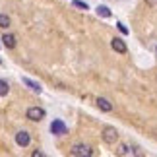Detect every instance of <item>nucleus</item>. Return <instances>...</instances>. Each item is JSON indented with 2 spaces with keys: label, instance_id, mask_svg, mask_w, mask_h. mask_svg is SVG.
Listing matches in <instances>:
<instances>
[{
  "label": "nucleus",
  "instance_id": "nucleus-1",
  "mask_svg": "<svg viewBox=\"0 0 157 157\" xmlns=\"http://www.w3.org/2000/svg\"><path fill=\"white\" fill-rule=\"evenodd\" d=\"M72 155H76V157H89V155H93V149L86 146V144H76L74 147H72Z\"/></svg>",
  "mask_w": 157,
  "mask_h": 157
},
{
  "label": "nucleus",
  "instance_id": "nucleus-2",
  "mask_svg": "<svg viewBox=\"0 0 157 157\" xmlns=\"http://www.w3.org/2000/svg\"><path fill=\"white\" fill-rule=\"evenodd\" d=\"M103 140L107 144H117V140H118V130L114 128V126H105V128H103Z\"/></svg>",
  "mask_w": 157,
  "mask_h": 157
},
{
  "label": "nucleus",
  "instance_id": "nucleus-3",
  "mask_svg": "<svg viewBox=\"0 0 157 157\" xmlns=\"http://www.w3.org/2000/svg\"><path fill=\"white\" fill-rule=\"evenodd\" d=\"M25 117H27L29 120H35V122H39V120L45 118V109H41V107H29L27 113H25Z\"/></svg>",
  "mask_w": 157,
  "mask_h": 157
},
{
  "label": "nucleus",
  "instance_id": "nucleus-4",
  "mask_svg": "<svg viewBox=\"0 0 157 157\" xmlns=\"http://www.w3.org/2000/svg\"><path fill=\"white\" fill-rule=\"evenodd\" d=\"M51 132H52V134H56V136H64L66 132H68V128H66V124L60 118H54L52 124H51Z\"/></svg>",
  "mask_w": 157,
  "mask_h": 157
},
{
  "label": "nucleus",
  "instance_id": "nucleus-5",
  "mask_svg": "<svg viewBox=\"0 0 157 157\" xmlns=\"http://www.w3.org/2000/svg\"><path fill=\"white\" fill-rule=\"evenodd\" d=\"M29 142H31V136H29V132H25V130H20L16 134V144L20 147H27L29 146Z\"/></svg>",
  "mask_w": 157,
  "mask_h": 157
},
{
  "label": "nucleus",
  "instance_id": "nucleus-6",
  "mask_svg": "<svg viewBox=\"0 0 157 157\" xmlns=\"http://www.w3.org/2000/svg\"><path fill=\"white\" fill-rule=\"evenodd\" d=\"M111 47H113V51H117V52H120V54L126 52V43H124L122 39H118V37H114V39L111 41Z\"/></svg>",
  "mask_w": 157,
  "mask_h": 157
},
{
  "label": "nucleus",
  "instance_id": "nucleus-7",
  "mask_svg": "<svg viewBox=\"0 0 157 157\" xmlns=\"http://www.w3.org/2000/svg\"><path fill=\"white\" fill-rule=\"evenodd\" d=\"M97 107H99L103 113H111V111H113L111 101H107V99H103V97H99V99H97Z\"/></svg>",
  "mask_w": 157,
  "mask_h": 157
},
{
  "label": "nucleus",
  "instance_id": "nucleus-8",
  "mask_svg": "<svg viewBox=\"0 0 157 157\" xmlns=\"http://www.w3.org/2000/svg\"><path fill=\"white\" fill-rule=\"evenodd\" d=\"M117 153L118 155H136L138 151H136V147H130V146H126V144H122V146L118 147Z\"/></svg>",
  "mask_w": 157,
  "mask_h": 157
},
{
  "label": "nucleus",
  "instance_id": "nucleus-9",
  "mask_svg": "<svg viewBox=\"0 0 157 157\" xmlns=\"http://www.w3.org/2000/svg\"><path fill=\"white\" fill-rule=\"evenodd\" d=\"M2 43H4L6 49H14V47H16V37H14V35H8V33H6L4 37H2Z\"/></svg>",
  "mask_w": 157,
  "mask_h": 157
},
{
  "label": "nucleus",
  "instance_id": "nucleus-10",
  "mask_svg": "<svg viewBox=\"0 0 157 157\" xmlns=\"http://www.w3.org/2000/svg\"><path fill=\"white\" fill-rule=\"evenodd\" d=\"M23 83H25L27 87H31L33 91H37V93H41V86L37 82H33V80H29V78H23Z\"/></svg>",
  "mask_w": 157,
  "mask_h": 157
},
{
  "label": "nucleus",
  "instance_id": "nucleus-11",
  "mask_svg": "<svg viewBox=\"0 0 157 157\" xmlns=\"http://www.w3.org/2000/svg\"><path fill=\"white\" fill-rule=\"evenodd\" d=\"M10 91V83L6 80H0V97H4V95H8Z\"/></svg>",
  "mask_w": 157,
  "mask_h": 157
},
{
  "label": "nucleus",
  "instance_id": "nucleus-12",
  "mask_svg": "<svg viewBox=\"0 0 157 157\" xmlns=\"http://www.w3.org/2000/svg\"><path fill=\"white\" fill-rule=\"evenodd\" d=\"M97 14L101 17H111V10H109L107 6H97Z\"/></svg>",
  "mask_w": 157,
  "mask_h": 157
},
{
  "label": "nucleus",
  "instance_id": "nucleus-13",
  "mask_svg": "<svg viewBox=\"0 0 157 157\" xmlns=\"http://www.w3.org/2000/svg\"><path fill=\"white\" fill-rule=\"evenodd\" d=\"M8 25H10V17L0 14V27H8Z\"/></svg>",
  "mask_w": 157,
  "mask_h": 157
},
{
  "label": "nucleus",
  "instance_id": "nucleus-14",
  "mask_svg": "<svg viewBox=\"0 0 157 157\" xmlns=\"http://www.w3.org/2000/svg\"><path fill=\"white\" fill-rule=\"evenodd\" d=\"M72 4L76 6V8H82V10H87V4L82 2V0H72Z\"/></svg>",
  "mask_w": 157,
  "mask_h": 157
},
{
  "label": "nucleus",
  "instance_id": "nucleus-15",
  "mask_svg": "<svg viewBox=\"0 0 157 157\" xmlns=\"http://www.w3.org/2000/svg\"><path fill=\"white\" fill-rule=\"evenodd\" d=\"M117 25H118V29H120V33H124V35H128V29H126V27H124V23H120V21H118V23H117Z\"/></svg>",
  "mask_w": 157,
  "mask_h": 157
},
{
  "label": "nucleus",
  "instance_id": "nucleus-16",
  "mask_svg": "<svg viewBox=\"0 0 157 157\" xmlns=\"http://www.w3.org/2000/svg\"><path fill=\"white\" fill-rule=\"evenodd\" d=\"M146 2H147L149 6H153V8H157V0H146Z\"/></svg>",
  "mask_w": 157,
  "mask_h": 157
},
{
  "label": "nucleus",
  "instance_id": "nucleus-17",
  "mask_svg": "<svg viewBox=\"0 0 157 157\" xmlns=\"http://www.w3.org/2000/svg\"><path fill=\"white\" fill-rule=\"evenodd\" d=\"M33 157H43V151H33Z\"/></svg>",
  "mask_w": 157,
  "mask_h": 157
}]
</instances>
